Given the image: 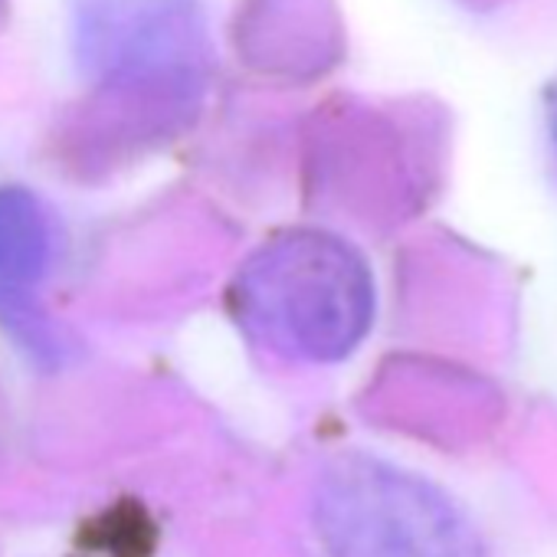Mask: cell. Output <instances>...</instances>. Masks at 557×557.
I'll return each mask as SVG.
<instances>
[{"label": "cell", "instance_id": "obj_1", "mask_svg": "<svg viewBox=\"0 0 557 557\" xmlns=\"http://www.w3.org/2000/svg\"><path fill=\"white\" fill-rule=\"evenodd\" d=\"M233 302L246 332L269 351L338 361L371 325L374 286L364 259L345 243L296 233L249 259Z\"/></svg>", "mask_w": 557, "mask_h": 557}, {"label": "cell", "instance_id": "obj_2", "mask_svg": "<svg viewBox=\"0 0 557 557\" xmlns=\"http://www.w3.org/2000/svg\"><path fill=\"white\" fill-rule=\"evenodd\" d=\"M315 521L332 557H485L443 492L364 456H345L325 469Z\"/></svg>", "mask_w": 557, "mask_h": 557}, {"label": "cell", "instance_id": "obj_3", "mask_svg": "<svg viewBox=\"0 0 557 557\" xmlns=\"http://www.w3.org/2000/svg\"><path fill=\"white\" fill-rule=\"evenodd\" d=\"M57 230L47 207L24 187L0 190V296H24L53 262Z\"/></svg>", "mask_w": 557, "mask_h": 557}]
</instances>
